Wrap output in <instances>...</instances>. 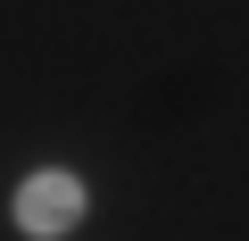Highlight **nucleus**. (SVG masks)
Segmentation results:
<instances>
[{
  "mask_svg": "<svg viewBox=\"0 0 249 241\" xmlns=\"http://www.w3.org/2000/svg\"><path fill=\"white\" fill-rule=\"evenodd\" d=\"M83 208H91V191H83V175H67V167L25 175V183H17V200H9L17 233H34V241H67V233L83 224Z\"/></svg>",
  "mask_w": 249,
  "mask_h": 241,
  "instance_id": "f257e3e1",
  "label": "nucleus"
}]
</instances>
